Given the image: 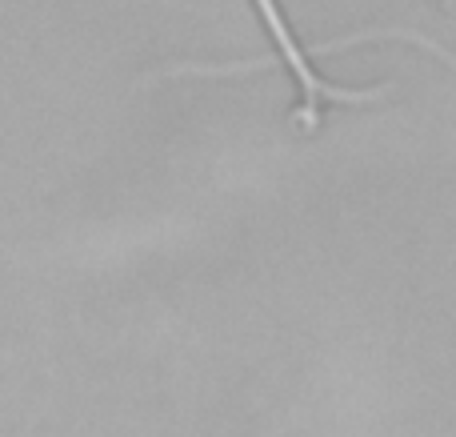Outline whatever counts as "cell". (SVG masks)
<instances>
[{
	"mask_svg": "<svg viewBox=\"0 0 456 437\" xmlns=\"http://www.w3.org/2000/svg\"><path fill=\"white\" fill-rule=\"evenodd\" d=\"M252 8H256L260 24L268 29V40H273L281 64L289 69V77L297 80V88H300L297 120L305 128L313 125V120L321 117V109H329V104H361V101H372V96L385 93V88H345V85H332V80L313 64V56L321 53V48L305 45V40L297 37V29L289 24L281 0H252Z\"/></svg>",
	"mask_w": 456,
	"mask_h": 437,
	"instance_id": "6da1fadb",
	"label": "cell"
}]
</instances>
